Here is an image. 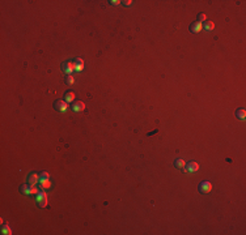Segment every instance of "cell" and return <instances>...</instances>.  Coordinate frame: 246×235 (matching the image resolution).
<instances>
[{"label": "cell", "instance_id": "obj_1", "mask_svg": "<svg viewBox=\"0 0 246 235\" xmlns=\"http://www.w3.org/2000/svg\"><path fill=\"white\" fill-rule=\"evenodd\" d=\"M75 68H76V62H75V60L65 62V63H63V65H62V69L65 74H72V72L75 71Z\"/></svg>", "mask_w": 246, "mask_h": 235}, {"label": "cell", "instance_id": "obj_2", "mask_svg": "<svg viewBox=\"0 0 246 235\" xmlns=\"http://www.w3.org/2000/svg\"><path fill=\"white\" fill-rule=\"evenodd\" d=\"M35 201H37V204L40 205L41 208H45L46 205H47V193H46L43 190H41L40 192L37 193V198H35Z\"/></svg>", "mask_w": 246, "mask_h": 235}, {"label": "cell", "instance_id": "obj_3", "mask_svg": "<svg viewBox=\"0 0 246 235\" xmlns=\"http://www.w3.org/2000/svg\"><path fill=\"white\" fill-rule=\"evenodd\" d=\"M199 170V165L196 163V162H194V161H190V162H187L186 165H185V167L182 169V171L183 173H196V171Z\"/></svg>", "mask_w": 246, "mask_h": 235}, {"label": "cell", "instance_id": "obj_4", "mask_svg": "<svg viewBox=\"0 0 246 235\" xmlns=\"http://www.w3.org/2000/svg\"><path fill=\"white\" fill-rule=\"evenodd\" d=\"M198 190L200 193H209L211 191H212V184H211V181H208V180H203L200 184H199Z\"/></svg>", "mask_w": 246, "mask_h": 235}, {"label": "cell", "instance_id": "obj_5", "mask_svg": "<svg viewBox=\"0 0 246 235\" xmlns=\"http://www.w3.org/2000/svg\"><path fill=\"white\" fill-rule=\"evenodd\" d=\"M54 107H55V110L59 111V112H65V111L68 110V103L65 102V101H63V99H58L57 102H55Z\"/></svg>", "mask_w": 246, "mask_h": 235}, {"label": "cell", "instance_id": "obj_6", "mask_svg": "<svg viewBox=\"0 0 246 235\" xmlns=\"http://www.w3.org/2000/svg\"><path fill=\"white\" fill-rule=\"evenodd\" d=\"M202 29H203V24L199 22V21H195V22H192L191 25H190V31H191V33H194V34H196V33H200Z\"/></svg>", "mask_w": 246, "mask_h": 235}, {"label": "cell", "instance_id": "obj_7", "mask_svg": "<svg viewBox=\"0 0 246 235\" xmlns=\"http://www.w3.org/2000/svg\"><path fill=\"white\" fill-rule=\"evenodd\" d=\"M40 178H41V175H38L35 173H31L28 175V183L31 184V186H35L37 183H40Z\"/></svg>", "mask_w": 246, "mask_h": 235}, {"label": "cell", "instance_id": "obj_8", "mask_svg": "<svg viewBox=\"0 0 246 235\" xmlns=\"http://www.w3.org/2000/svg\"><path fill=\"white\" fill-rule=\"evenodd\" d=\"M20 191L24 193V195H33V186L29 183L26 184H22L20 187Z\"/></svg>", "mask_w": 246, "mask_h": 235}, {"label": "cell", "instance_id": "obj_9", "mask_svg": "<svg viewBox=\"0 0 246 235\" xmlns=\"http://www.w3.org/2000/svg\"><path fill=\"white\" fill-rule=\"evenodd\" d=\"M72 110H74L75 112H80V111H84V110H85L84 102H81V101H77V102H75L74 106H72Z\"/></svg>", "mask_w": 246, "mask_h": 235}, {"label": "cell", "instance_id": "obj_10", "mask_svg": "<svg viewBox=\"0 0 246 235\" xmlns=\"http://www.w3.org/2000/svg\"><path fill=\"white\" fill-rule=\"evenodd\" d=\"M40 186H41V190H46V188H50V187H51L50 178H48V179H40Z\"/></svg>", "mask_w": 246, "mask_h": 235}, {"label": "cell", "instance_id": "obj_11", "mask_svg": "<svg viewBox=\"0 0 246 235\" xmlns=\"http://www.w3.org/2000/svg\"><path fill=\"white\" fill-rule=\"evenodd\" d=\"M75 93L74 91H67V93H65V95H64V101L67 103H71V102H74L75 101Z\"/></svg>", "mask_w": 246, "mask_h": 235}, {"label": "cell", "instance_id": "obj_12", "mask_svg": "<svg viewBox=\"0 0 246 235\" xmlns=\"http://www.w3.org/2000/svg\"><path fill=\"white\" fill-rule=\"evenodd\" d=\"M203 28L206 29L207 31H212L213 29H215V24H213V21H209V20H207V21H204V24H203Z\"/></svg>", "mask_w": 246, "mask_h": 235}, {"label": "cell", "instance_id": "obj_13", "mask_svg": "<svg viewBox=\"0 0 246 235\" xmlns=\"http://www.w3.org/2000/svg\"><path fill=\"white\" fill-rule=\"evenodd\" d=\"M236 116H237L240 120H245L246 119V110L245 108H240V110L236 111Z\"/></svg>", "mask_w": 246, "mask_h": 235}, {"label": "cell", "instance_id": "obj_14", "mask_svg": "<svg viewBox=\"0 0 246 235\" xmlns=\"http://www.w3.org/2000/svg\"><path fill=\"white\" fill-rule=\"evenodd\" d=\"M173 163H174L175 167H178V169H183L185 165H186V162H185V159H182V158H175Z\"/></svg>", "mask_w": 246, "mask_h": 235}, {"label": "cell", "instance_id": "obj_15", "mask_svg": "<svg viewBox=\"0 0 246 235\" xmlns=\"http://www.w3.org/2000/svg\"><path fill=\"white\" fill-rule=\"evenodd\" d=\"M1 232H3L4 235H12V230H11V227H9L8 225L3 226V229H1Z\"/></svg>", "mask_w": 246, "mask_h": 235}, {"label": "cell", "instance_id": "obj_16", "mask_svg": "<svg viewBox=\"0 0 246 235\" xmlns=\"http://www.w3.org/2000/svg\"><path fill=\"white\" fill-rule=\"evenodd\" d=\"M65 82H67L68 85H72V84H74V82H75V79H74V76H72V74H68V76H67V79H65Z\"/></svg>", "mask_w": 246, "mask_h": 235}, {"label": "cell", "instance_id": "obj_17", "mask_svg": "<svg viewBox=\"0 0 246 235\" xmlns=\"http://www.w3.org/2000/svg\"><path fill=\"white\" fill-rule=\"evenodd\" d=\"M204 21H207V17L204 13H200L199 14V22H204Z\"/></svg>", "mask_w": 246, "mask_h": 235}, {"label": "cell", "instance_id": "obj_18", "mask_svg": "<svg viewBox=\"0 0 246 235\" xmlns=\"http://www.w3.org/2000/svg\"><path fill=\"white\" fill-rule=\"evenodd\" d=\"M82 69H84V64H76V68H75V71H76V72H81Z\"/></svg>", "mask_w": 246, "mask_h": 235}, {"label": "cell", "instance_id": "obj_19", "mask_svg": "<svg viewBox=\"0 0 246 235\" xmlns=\"http://www.w3.org/2000/svg\"><path fill=\"white\" fill-rule=\"evenodd\" d=\"M50 178V175H48V173H46V171H43V173H41V178L40 179H48Z\"/></svg>", "mask_w": 246, "mask_h": 235}, {"label": "cell", "instance_id": "obj_20", "mask_svg": "<svg viewBox=\"0 0 246 235\" xmlns=\"http://www.w3.org/2000/svg\"><path fill=\"white\" fill-rule=\"evenodd\" d=\"M121 3H122V1H119V0H111V1H110L111 5H119Z\"/></svg>", "mask_w": 246, "mask_h": 235}, {"label": "cell", "instance_id": "obj_21", "mask_svg": "<svg viewBox=\"0 0 246 235\" xmlns=\"http://www.w3.org/2000/svg\"><path fill=\"white\" fill-rule=\"evenodd\" d=\"M123 3V5H126V7H130L131 4L134 3V1H131V0H126V1H122Z\"/></svg>", "mask_w": 246, "mask_h": 235}, {"label": "cell", "instance_id": "obj_22", "mask_svg": "<svg viewBox=\"0 0 246 235\" xmlns=\"http://www.w3.org/2000/svg\"><path fill=\"white\" fill-rule=\"evenodd\" d=\"M75 62H76V64H84V60H82L81 58H77Z\"/></svg>", "mask_w": 246, "mask_h": 235}]
</instances>
